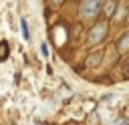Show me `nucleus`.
Listing matches in <instances>:
<instances>
[{
	"mask_svg": "<svg viewBox=\"0 0 129 125\" xmlns=\"http://www.w3.org/2000/svg\"><path fill=\"white\" fill-rule=\"evenodd\" d=\"M99 6H101V0H85L83 2V16L85 18H93L99 12Z\"/></svg>",
	"mask_w": 129,
	"mask_h": 125,
	"instance_id": "1",
	"label": "nucleus"
},
{
	"mask_svg": "<svg viewBox=\"0 0 129 125\" xmlns=\"http://www.w3.org/2000/svg\"><path fill=\"white\" fill-rule=\"evenodd\" d=\"M105 34H107V26H105V24L95 26V28H93V32H91V42H93V44H95V42H99Z\"/></svg>",
	"mask_w": 129,
	"mask_h": 125,
	"instance_id": "2",
	"label": "nucleus"
},
{
	"mask_svg": "<svg viewBox=\"0 0 129 125\" xmlns=\"http://www.w3.org/2000/svg\"><path fill=\"white\" fill-rule=\"evenodd\" d=\"M8 56V42H0V60Z\"/></svg>",
	"mask_w": 129,
	"mask_h": 125,
	"instance_id": "3",
	"label": "nucleus"
},
{
	"mask_svg": "<svg viewBox=\"0 0 129 125\" xmlns=\"http://www.w3.org/2000/svg\"><path fill=\"white\" fill-rule=\"evenodd\" d=\"M20 28H22V36H24V40H28V24H26L24 18L20 20Z\"/></svg>",
	"mask_w": 129,
	"mask_h": 125,
	"instance_id": "4",
	"label": "nucleus"
},
{
	"mask_svg": "<svg viewBox=\"0 0 129 125\" xmlns=\"http://www.w3.org/2000/svg\"><path fill=\"white\" fill-rule=\"evenodd\" d=\"M119 48H129V34H127L123 40H119Z\"/></svg>",
	"mask_w": 129,
	"mask_h": 125,
	"instance_id": "5",
	"label": "nucleus"
},
{
	"mask_svg": "<svg viewBox=\"0 0 129 125\" xmlns=\"http://www.w3.org/2000/svg\"><path fill=\"white\" fill-rule=\"evenodd\" d=\"M99 60H101V56H99V54H95V56H93V58H91V65H97V62H99Z\"/></svg>",
	"mask_w": 129,
	"mask_h": 125,
	"instance_id": "6",
	"label": "nucleus"
},
{
	"mask_svg": "<svg viewBox=\"0 0 129 125\" xmlns=\"http://www.w3.org/2000/svg\"><path fill=\"white\" fill-rule=\"evenodd\" d=\"M42 54H44V56H48V48H46V44H42Z\"/></svg>",
	"mask_w": 129,
	"mask_h": 125,
	"instance_id": "7",
	"label": "nucleus"
},
{
	"mask_svg": "<svg viewBox=\"0 0 129 125\" xmlns=\"http://www.w3.org/2000/svg\"><path fill=\"white\" fill-rule=\"evenodd\" d=\"M60 2H62V0H50V4H54V6H58Z\"/></svg>",
	"mask_w": 129,
	"mask_h": 125,
	"instance_id": "8",
	"label": "nucleus"
}]
</instances>
